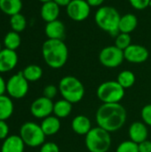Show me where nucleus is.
Here are the masks:
<instances>
[{
  "instance_id": "obj_15",
  "label": "nucleus",
  "mask_w": 151,
  "mask_h": 152,
  "mask_svg": "<svg viewBox=\"0 0 151 152\" xmlns=\"http://www.w3.org/2000/svg\"><path fill=\"white\" fill-rule=\"evenodd\" d=\"M44 33L48 39L63 40L66 37V28L62 21L55 20L46 23Z\"/></svg>"
},
{
  "instance_id": "obj_41",
  "label": "nucleus",
  "mask_w": 151,
  "mask_h": 152,
  "mask_svg": "<svg viewBox=\"0 0 151 152\" xmlns=\"http://www.w3.org/2000/svg\"><path fill=\"white\" fill-rule=\"evenodd\" d=\"M149 6H150L151 7V0H150V5H149Z\"/></svg>"
},
{
  "instance_id": "obj_40",
  "label": "nucleus",
  "mask_w": 151,
  "mask_h": 152,
  "mask_svg": "<svg viewBox=\"0 0 151 152\" xmlns=\"http://www.w3.org/2000/svg\"><path fill=\"white\" fill-rule=\"evenodd\" d=\"M2 50V45H1V43H0V51Z\"/></svg>"
},
{
  "instance_id": "obj_37",
  "label": "nucleus",
  "mask_w": 151,
  "mask_h": 152,
  "mask_svg": "<svg viewBox=\"0 0 151 152\" xmlns=\"http://www.w3.org/2000/svg\"><path fill=\"white\" fill-rule=\"evenodd\" d=\"M5 92H6V83L4 79L2 77V76L0 75V96L4 95Z\"/></svg>"
},
{
  "instance_id": "obj_14",
  "label": "nucleus",
  "mask_w": 151,
  "mask_h": 152,
  "mask_svg": "<svg viewBox=\"0 0 151 152\" xmlns=\"http://www.w3.org/2000/svg\"><path fill=\"white\" fill-rule=\"evenodd\" d=\"M130 140L137 144L148 140L149 131L147 125L142 121H135L131 124L128 131Z\"/></svg>"
},
{
  "instance_id": "obj_4",
  "label": "nucleus",
  "mask_w": 151,
  "mask_h": 152,
  "mask_svg": "<svg viewBox=\"0 0 151 152\" xmlns=\"http://www.w3.org/2000/svg\"><path fill=\"white\" fill-rule=\"evenodd\" d=\"M59 92L62 98L69 102H79L85 93L82 82L73 76H66L62 77L59 83Z\"/></svg>"
},
{
  "instance_id": "obj_26",
  "label": "nucleus",
  "mask_w": 151,
  "mask_h": 152,
  "mask_svg": "<svg viewBox=\"0 0 151 152\" xmlns=\"http://www.w3.org/2000/svg\"><path fill=\"white\" fill-rule=\"evenodd\" d=\"M135 75L130 70H123L117 76V83L125 89L132 87L135 83Z\"/></svg>"
},
{
  "instance_id": "obj_2",
  "label": "nucleus",
  "mask_w": 151,
  "mask_h": 152,
  "mask_svg": "<svg viewBox=\"0 0 151 152\" xmlns=\"http://www.w3.org/2000/svg\"><path fill=\"white\" fill-rule=\"evenodd\" d=\"M42 54L50 68L61 69L68 61L69 50L63 40L47 39L42 45Z\"/></svg>"
},
{
  "instance_id": "obj_27",
  "label": "nucleus",
  "mask_w": 151,
  "mask_h": 152,
  "mask_svg": "<svg viewBox=\"0 0 151 152\" xmlns=\"http://www.w3.org/2000/svg\"><path fill=\"white\" fill-rule=\"evenodd\" d=\"M10 26L12 30L18 33L22 32L27 27V19L20 12L14 14L10 17Z\"/></svg>"
},
{
  "instance_id": "obj_17",
  "label": "nucleus",
  "mask_w": 151,
  "mask_h": 152,
  "mask_svg": "<svg viewBox=\"0 0 151 152\" xmlns=\"http://www.w3.org/2000/svg\"><path fill=\"white\" fill-rule=\"evenodd\" d=\"M72 130L79 135H86L92 127L91 120L85 115H78L75 117L71 123Z\"/></svg>"
},
{
  "instance_id": "obj_18",
  "label": "nucleus",
  "mask_w": 151,
  "mask_h": 152,
  "mask_svg": "<svg viewBox=\"0 0 151 152\" xmlns=\"http://www.w3.org/2000/svg\"><path fill=\"white\" fill-rule=\"evenodd\" d=\"M25 143L19 135H11L4 139L1 152H23Z\"/></svg>"
},
{
  "instance_id": "obj_6",
  "label": "nucleus",
  "mask_w": 151,
  "mask_h": 152,
  "mask_svg": "<svg viewBox=\"0 0 151 152\" xmlns=\"http://www.w3.org/2000/svg\"><path fill=\"white\" fill-rule=\"evenodd\" d=\"M125 88L117 81H106L97 88V97L102 103H118L125 96Z\"/></svg>"
},
{
  "instance_id": "obj_8",
  "label": "nucleus",
  "mask_w": 151,
  "mask_h": 152,
  "mask_svg": "<svg viewBox=\"0 0 151 152\" xmlns=\"http://www.w3.org/2000/svg\"><path fill=\"white\" fill-rule=\"evenodd\" d=\"M125 60L124 51L116 45L104 47L99 54L100 62L106 68L113 69L120 66Z\"/></svg>"
},
{
  "instance_id": "obj_12",
  "label": "nucleus",
  "mask_w": 151,
  "mask_h": 152,
  "mask_svg": "<svg viewBox=\"0 0 151 152\" xmlns=\"http://www.w3.org/2000/svg\"><path fill=\"white\" fill-rule=\"evenodd\" d=\"M125 60L131 63H142L150 56L148 49L141 45H131L124 50Z\"/></svg>"
},
{
  "instance_id": "obj_36",
  "label": "nucleus",
  "mask_w": 151,
  "mask_h": 152,
  "mask_svg": "<svg viewBox=\"0 0 151 152\" xmlns=\"http://www.w3.org/2000/svg\"><path fill=\"white\" fill-rule=\"evenodd\" d=\"M86 2L89 4L91 7H99L101 6L104 0H86Z\"/></svg>"
},
{
  "instance_id": "obj_32",
  "label": "nucleus",
  "mask_w": 151,
  "mask_h": 152,
  "mask_svg": "<svg viewBox=\"0 0 151 152\" xmlns=\"http://www.w3.org/2000/svg\"><path fill=\"white\" fill-rule=\"evenodd\" d=\"M150 0H129L131 5L136 10H143L149 7Z\"/></svg>"
},
{
  "instance_id": "obj_25",
  "label": "nucleus",
  "mask_w": 151,
  "mask_h": 152,
  "mask_svg": "<svg viewBox=\"0 0 151 152\" xmlns=\"http://www.w3.org/2000/svg\"><path fill=\"white\" fill-rule=\"evenodd\" d=\"M21 43V38L20 33L15 32L13 30L9 31L4 37V48L16 51L19 48Z\"/></svg>"
},
{
  "instance_id": "obj_16",
  "label": "nucleus",
  "mask_w": 151,
  "mask_h": 152,
  "mask_svg": "<svg viewBox=\"0 0 151 152\" xmlns=\"http://www.w3.org/2000/svg\"><path fill=\"white\" fill-rule=\"evenodd\" d=\"M40 15L46 23L58 20L60 15V6L54 1L44 3L40 9Z\"/></svg>"
},
{
  "instance_id": "obj_31",
  "label": "nucleus",
  "mask_w": 151,
  "mask_h": 152,
  "mask_svg": "<svg viewBox=\"0 0 151 152\" xmlns=\"http://www.w3.org/2000/svg\"><path fill=\"white\" fill-rule=\"evenodd\" d=\"M58 91H59V88H57L55 86H53V85H48V86H46L44 88L43 94H44V97L52 100V99H53L57 95Z\"/></svg>"
},
{
  "instance_id": "obj_38",
  "label": "nucleus",
  "mask_w": 151,
  "mask_h": 152,
  "mask_svg": "<svg viewBox=\"0 0 151 152\" xmlns=\"http://www.w3.org/2000/svg\"><path fill=\"white\" fill-rule=\"evenodd\" d=\"M53 1H54L60 7H62V6L67 7L71 2V0H53Z\"/></svg>"
},
{
  "instance_id": "obj_29",
  "label": "nucleus",
  "mask_w": 151,
  "mask_h": 152,
  "mask_svg": "<svg viewBox=\"0 0 151 152\" xmlns=\"http://www.w3.org/2000/svg\"><path fill=\"white\" fill-rule=\"evenodd\" d=\"M116 152H139L138 144L131 140L125 141L117 146Z\"/></svg>"
},
{
  "instance_id": "obj_11",
  "label": "nucleus",
  "mask_w": 151,
  "mask_h": 152,
  "mask_svg": "<svg viewBox=\"0 0 151 152\" xmlns=\"http://www.w3.org/2000/svg\"><path fill=\"white\" fill-rule=\"evenodd\" d=\"M30 112L35 118L44 119L53 112V102L44 96L39 97L32 102Z\"/></svg>"
},
{
  "instance_id": "obj_7",
  "label": "nucleus",
  "mask_w": 151,
  "mask_h": 152,
  "mask_svg": "<svg viewBox=\"0 0 151 152\" xmlns=\"http://www.w3.org/2000/svg\"><path fill=\"white\" fill-rule=\"evenodd\" d=\"M20 136L25 145L32 148L42 146L45 140V134H44L40 125L34 122L24 123L20 127Z\"/></svg>"
},
{
  "instance_id": "obj_30",
  "label": "nucleus",
  "mask_w": 151,
  "mask_h": 152,
  "mask_svg": "<svg viewBox=\"0 0 151 152\" xmlns=\"http://www.w3.org/2000/svg\"><path fill=\"white\" fill-rule=\"evenodd\" d=\"M141 116L143 123H145L149 126H151V104L145 105L142 108Z\"/></svg>"
},
{
  "instance_id": "obj_24",
  "label": "nucleus",
  "mask_w": 151,
  "mask_h": 152,
  "mask_svg": "<svg viewBox=\"0 0 151 152\" xmlns=\"http://www.w3.org/2000/svg\"><path fill=\"white\" fill-rule=\"evenodd\" d=\"M24 77L28 82H36L39 80L43 76V69L40 66L36 64H31L27 66L22 71Z\"/></svg>"
},
{
  "instance_id": "obj_23",
  "label": "nucleus",
  "mask_w": 151,
  "mask_h": 152,
  "mask_svg": "<svg viewBox=\"0 0 151 152\" xmlns=\"http://www.w3.org/2000/svg\"><path fill=\"white\" fill-rule=\"evenodd\" d=\"M13 112V103L10 97L6 95L0 96V120L5 121Z\"/></svg>"
},
{
  "instance_id": "obj_35",
  "label": "nucleus",
  "mask_w": 151,
  "mask_h": 152,
  "mask_svg": "<svg viewBox=\"0 0 151 152\" xmlns=\"http://www.w3.org/2000/svg\"><path fill=\"white\" fill-rule=\"evenodd\" d=\"M139 152H151V142L150 141H144L138 144Z\"/></svg>"
},
{
  "instance_id": "obj_10",
  "label": "nucleus",
  "mask_w": 151,
  "mask_h": 152,
  "mask_svg": "<svg viewBox=\"0 0 151 152\" xmlns=\"http://www.w3.org/2000/svg\"><path fill=\"white\" fill-rule=\"evenodd\" d=\"M66 10L68 16L72 20L83 21L89 17L91 6L86 0H71Z\"/></svg>"
},
{
  "instance_id": "obj_21",
  "label": "nucleus",
  "mask_w": 151,
  "mask_h": 152,
  "mask_svg": "<svg viewBox=\"0 0 151 152\" xmlns=\"http://www.w3.org/2000/svg\"><path fill=\"white\" fill-rule=\"evenodd\" d=\"M22 9L21 0H0V10L10 17L20 13Z\"/></svg>"
},
{
  "instance_id": "obj_28",
  "label": "nucleus",
  "mask_w": 151,
  "mask_h": 152,
  "mask_svg": "<svg viewBox=\"0 0 151 152\" xmlns=\"http://www.w3.org/2000/svg\"><path fill=\"white\" fill-rule=\"evenodd\" d=\"M132 42V38L130 34H126V33H120L115 40V45L121 49V50H125L129 45H131Z\"/></svg>"
},
{
  "instance_id": "obj_5",
  "label": "nucleus",
  "mask_w": 151,
  "mask_h": 152,
  "mask_svg": "<svg viewBox=\"0 0 151 152\" xmlns=\"http://www.w3.org/2000/svg\"><path fill=\"white\" fill-rule=\"evenodd\" d=\"M85 146L90 152H108L111 146L110 133L96 126L85 135Z\"/></svg>"
},
{
  "instance_id": "obj_13",
  "label": "nucleus",
  "mask_w": 151,
  "mask_h": 152,
  "mask_svg": "<svg viewBox=\"0 0 151 152\" xmlns=\"http://www.w3.org/2000/svg\"><path fill=\"white\" fill-rule=\"evenodd\" d=\"M18 63L16 51L4 48L0 51V73L12 70Z\"/></svg>"
},
{
  "instance_id": "obj_3",
  "label": "nucleus",
  "mask_w": 151,
  "mask_h": 152,
  "mask_svg": "<svg viewBox=\"0 0 151 152\" xmlns=\"http://www.w3.org/2000/svg\"><path fill=\"white\" fill-rule=\"evenodd\" d=\"M121 15L118 11L112 6H101L95 12L94 20L97 26L110 34L111 37H117L121 32L118 24Z\"/></svg>"
},
{
  "instance_id": "obj_22",
  "label": "nucleus",
  "mask_w": 151,
  "mask_h": 152,
  "mask_svg": "<svg viewBox=\"0 0 151 152\" xmlns=\"http://www.w3.org/2000/svg\"><path fill=\"white\" fill-rule=\"evenodd\" d=\"M72 111V103L62 99L53 103V114L58 118H65L70 115Z\"/></svg>"
},
{
  "instance_id": "obj_34",
  "label": "nucleus",
  "mask_w": 151,
  "mask_h": 152,
  "mask_svg": "<svg viewBox=\"0 0 151 152\" xmlns=\"http://www.w3.org/2000/svg\"><path fill=\"white\" fill-rule=\"evenodd\" d=\"M9 126L4 120H0V140H4L8 137Z\"/></svg>"
},
{
  "instance_id": "obj_9",
  "label": "nucleus",
  "mask_w": 151,
  "mask_h": 152,
  "mask_svg": "<svg viewBox=\"0 0 151 152\" xmlns=\"http://www.w3.org/2000/svg\"><path fill=\"white\" fill-rule=\"evenodd\" d=\"M28 81L24 77L22 72L12 76L6 82V92L14 99H21L28 94Z\"/></svg>"
},
{
  "instance_id": "obj_33",
  "label": "nucleus",
  "mask_w": 151,
  "mask_h": 152,
  "mask_svg": "<svg viewBox=\"0 0 151 152\" xmlns=\"http://www.w3.org/2000/svg\"><path fill=\"white\" fill-rule=\"evenodd\" d=\"M40 152H60V149L55 142H44L41 146Z\"/></svg>"
},
{
  "instance_id": "obj_19",
  "label": "nucleus",
  "mask_w": 151,
  "mask_h": 152,
  "mask_svg": "<svg viewBox=\"0 0 151 152\" xmlns=\"http://www.w3.org/2000/svg\"><path fill=\"white\" fill-rule=\"evenodd\" d=\"M137 24H138V19L136 15L133 13H125L120 18L118 28L121 33L130 34L136 28Z\"/></svg>"
},
{
  "instance_id": "obj_39",
  "label": "nucleus",
  "mask_w": 151,
  "mask_h": 152,
  "mask_svg": "<svg viewBox=\"0 0 151 152\" xmlns=\"http://www.w3.org/2000/svg\"><path fill=\"white\" fill-rule=\"evenodd\" d=\"M38 1H40L41 3H46V2H49V1H53V0H38Z\"/></svg>"
},
{
  "instance_id": "obj_1",
  "label": "nucleus",
  "mask_w": 151,
  "mask_h": 152,
  "mask_svg": "<svg viewBox=\"0 0 151 152\" xmlns=\"http://www.w3.org/2000/svg\"><path fill=\"white\" fill-rule=\"evenodd\" d=\"M98 126L109 133L118 131L126 122L127 113L125 107L118 103H102L96 111Z\"/></svg>"
},
{
  "instance_id": "obj_20",
  "label": "nucleus",
  "mask_w": 151,
  "mask_h": 152,
  "mask_svg": "<svg viewBox=\"0 0 151 152\" xmlns=\"http://www.w3.org/2000/svg\"><path fill=\"white\" fill-rule=\"evenodd\" d=\"M44 134L46 135H53L60 131L61 128V121L55 116H49L43 119L40 125Z\"/></svg>"
}]
</instances>
